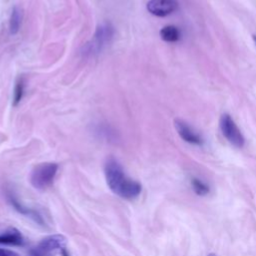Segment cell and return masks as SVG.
Segmentation results:
<instances>
[{
	"label": "cell",
	"mask_w": 256,
	"mask_h": 256,
	"mask_svg": "<svg viewBox=\"0 0 256 256\" xmlns=\"http://www.w3.org/2000/svg\"><path fill=\"white\" fill-rule=\"evenodd\" d=\"M174 126L179 134V136L186 142L190 144H195V145H201L203 143L202 138L200 137L199 134H197L186 122L180 119H176L174 121Z\"/></svg>",
	"instance_id": "7"
},
{
	"label": "cell",
	"mask_w": 256,
	"mask_h": 256,
	"mask_svg": "<svg viewBox=\"0 0 256 256\" xmlns=\"http://www.w3.org/2000/svg\"><path fill=\"white\" fill-rule=\"evenodd\" d=\"M219 127L223 136L227 139L228 142L238 148L244 146V136L242 135L237 124L229 114L224 113L221 115L219 119Z\"/></svg>",
	"instance_id": "4"
},
{
	"label": "cell",
	"mask_w": 256,
	"mask_h": 256,
	"mask_svg": "<svg viewBox=\"0 0 256 256\" xmlns=\"http://www.w3.org/2000/svg\"><path fill=\"white\" fill-rule=\"evenodd\" d=\"M160 37L163 41L165 42H169V43H173V42H177L180 38V32L179 29L174 26V25H166L163 28H161L160 32Z\"/></svg>",
	"instance_id": "9"
},
{
	"label": "cell",
	"mask_w": 256,
	"mask_h": 256,
	"mask_svg": "<svg viewBox=\"0 0 256 256\" xmlns=\"http://www.w3.org/2000/svg\"><path fill=\"white\" fill-rule=\"evenodd\" d=\"M105 177L109 188L118 196L132 200L139 196L141 184L129 178L117 160L110 158L105 164Z\"/></svg>",
	"instance_id": "1"
},
{
	"label": "cell",
	"mask_w": 256,
	"mask_h": 256,
	"mask_svg": "<svg viewBox=\"0 0 256 256\" xmlns=\"http://www.w3.org/2000/svg\"><path fill=\"white\" fill-rule=\"evenodd\" d=\"M66 237L61 234H53L43 238L31 251V256H54L66 246Z\"/></svg>",
	"instance_id": "3"
},
{
	"label": "cell",
	"mask_w": 256,
	"mask_h": 256,
	"mask_svg": "<svg viewBox=\"0 0 256 256\" xmlns=\"http://www.w3.org/2000/svg\"><path fill=\"white\" fill-rule=\"evenodd\" d=\"M252 39H253V41H254V43L256 45V35H252Z\"/></svg>",
	"instance_id": "14"
},
{
	"label": "cell",
	"mask_w": 256,
	"mask_h": 256,
	"mask_svg": "<svg viewBox=\"0 0 256 256\" xmlns=\"http://www.w3.org/2000/svg\"><path fill=\"white\" fill-rule=\"evenodd\" d=\"M57 170L58 165L53 162H44L36 165L30 174L32 186L39 190L47 189L52 185Z\"/></svg>",
	"instance_id": "2"
},
{
	"label": "cell",
	"mask_w": 256,
	"mask_h": 256,
	"mask_svg": "<svg viewBox=\"0 0 256 256\" xmlns=\"http://www.w3.org/2000/svg\"><path fill=\"white\" fill-rule=\"evenodd\" d=\"M0 244L22 246L24 244V238L16 228H10L0 234Z\"/></svg>",
	"instance_id": "8"
},
{
	"label": "cell",
	"mask_w": 256,
	"mask_h": 256,
	"mask_svg": "<svg viewBox=\"0 0 256 256\" xmlns=\"http://www.w3.org/2000/svg\"><path fill=\"white\" fill-rule=\"evenodd\" d=\"M21 25V11L17 6H14L9 20V30L12 35H15L18 33Z\"/></svg>",
	"instance_id": "10"
},
{
	"label": "cell",
	"mask_w": 256,
	"mask_h": 256,
	"mask_svg": "<svg viewBox=\"0 0 256 256\" xmlns=\"http://www.w3.org/2000/svg\"><path fill=\"white\" fill-rule=\"evenodd\" d=\"M114 29L110 23H103L96 29L91 43L85 46V53H98L113 37Z\"/></svg>",
	"instance_id": "5"
},
{
	"label": "cell",
	"mask_w": 256,
	"mask_h": 256,
	"mask_svg": "<svg viewBox=\"0 0 256 256\" xmlns=\"http://www.w3.org/2000/svg\"><path fill=\"white\" fill-rule=\"evenodd\" d=\"M176 0H150L146 8L149 13L157 17H165L173 13L177 9Z\"/></svg>",
	"instance_id": "6"
},
{
	"label": "cell",
	"mask_w": 256,
	"mask_h": 256,
	"mask_svg": "<svg viewBox=\"0 0 256 256\" xmlns=\"http://www.w3.org/2000/svg\"><path fill=\"white\" fill-rule=\"evenodd\" d=\"M0 256H20V255L18 253H16L15 251L0 248Z\"/></svg>",
	"instance_id": "13"
},
{
	"label": "cell",
	"mask_w": 256,
	"mask_h": 256,
	"mask_svg": "<svg viewBox=\"0 0 256 256\" xmlns=\"http://www.w3.org/2000/svg\"><path fill=\"white\" fill-rule=\"evenodd\" d=\"M23 94H24V80L22 77H20L18 78L14 87V94H13V100H12V105L14 107L20 103V101L22 100Z\"/></svg>",
	"instance_id": "11"
},
{
	"label": "cell",
	"mask_w": 256,
	"mask_h": 256,
	"mask_svg": "<svg viewBox=\"0 0 256 256\" xmlns=\"http://www.w3.org/2000/svg\"><path fill=\"white\" fill-rule=\"evenodd\" d=\"M209 256H214V255H209Z\"/></svg>",
	"instance_id": "15"
},
{
	"label": "cell",
	"mask_w": 256,
	"mask_h": 256,
	"mask_svg": "<svg viewBox=\"0 0 256 256\" xmlns=\"http://www.w3.org/2000/svg\"><path fill=\"white\" fill-rule=\"evenodd\" d=\"M192 186L194 191L198 195H206L209 192V187L199 179H193Z\"/></svg>",
	"instance_id": "12"
}]
</instances>
